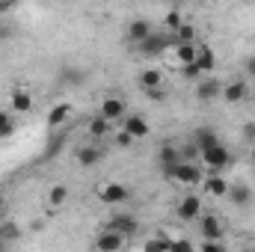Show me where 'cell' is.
Segmentation results:
<instances>
[{"mask_svg":"<svg viewBox=\"0 0 255 252\" xmlns=\"http://www.w3.org/2000/svg\"><path fill=\"white\" fill-rule=\"evenodd\" d=\"M199 214H202V196H196V193H187V196L175 205V217H178L181 223H196Z\"/></svg>","mask_w":255,"mask_h":252,"instance_id":"7","label":"cell"},{"mask_svg":"<svg viewBox=\"0 0 255 252\" xmlns=\"http://www.w3.org/2000/svg\"><path fill=\"white\" fill-rule=\"evenodd\" d=\"M220 95H223V83H220V80L205 77V80L196 83V101H214V98H220Z\"/></svg>","mask_w":255,"mask_h":252,"instance_id":"19","label":"cell"},{"mask_svg":"<svg viewBox=\"0 0 255 252\" xmlns=\"http://www.w3.org/2000/svg\"><path fill=\"white\" fill-rule=\"evenodd\" d=\"M15 119H12V110L6 107V110H0V127H6V125H12Z\"/></svg>","mask_w":255,"mask_h":252,"instance_id":"34","label":"cell"},{"mask_svg":"<svg viewBox=\"0 0 255 252\" xmlns=\"http://www.w3.org/2000/svg\"><path fill=\"white\" fill-rule=\"evenodd\" d=\"M250 163H253V166H255V145H253V148H250Z\"/></svg>","mask_w":255,"mask_h":252,"instance_id":"39","label":"cell"},{"mask_svg":"<svg viewBox=\"0 0 255 252\" xmlns=\"http://www.w3.org/2000/svg\"><path fill=\"white\" fill-rule=\"evenodd\" d=\"M154 30H151V21L148 18H133V21H128V27H125V42L128 45H139Z\"/></svg>","mask_w":255,"mask_h":252,"instance_id":"13","label":"cell"},{"mask_svg":"<svg viewBox=\"0 0 255 252\" xmlns=\"http://www.w3.org/2000/svg\"><path fill=\"white\" fill-rule=\"evenodd\" d=\"M21 6V0H0V15H9Z\"/></svg>","mask_w":255,"mask_h":252,"instance_id":"32","label":"cell"},{"mask_svg":"<svg viewBox=\"0 0 255 252\" xmlns=\"http://www.w3.org/2000/svg\"><path fill=\"white\" fill-rule=\"evenodd\" d=\"M136 80H139V86H142V89H160V86L166 83V74H163L160 68H151V65H148V68H142V71H139V77H136Z\"/></svg>","mask_w":255,"mask_h":252,"instance_id":"21","label":"cell"},{"mask_svg":"<svg viewBox=\"0 0 255 252\" xmlns=\"http://www.w3.org/2000/svg\"><path fill=\"white\" fill-rule=\"evenodd\" d=\"M196 226H199V235L202 238H223L226 235V229H223V220L217 217V214H199L196 217Z\"/></svg>","mask_w":255,"mask_h":252,"instance_id":"12","label":"cell"},{"mask_svg":"<svg viewBox=\"0 0 255 252\" xmlns=\"http://www.w3.org/2000/svg\"><path fill=\"white\" fill-rule=\"evenodd\" d=\"M241 133H244V139H255V122H244Z\"/></svg>","mask_w":255,"mask_h":252,"instance_id":"33","label":"cell"},{"mask_svg":"<svg viewBox=\"0 0 255 252\" xmlns=\"http://www.w3.org/2000/svg\"><path fill=\"white\" fill-rule=\"evenodd\" d=\"M122 127H125V130L133 136V139H136V142L151 136V125H148V119H145V116H139V113H125Z\"/></svg>","mask_w":255,"mask_h":252,"instance_id":"9","label":"cell"},{"mask_svg":"<svg viewBox=\"0 0 255 252\" xmlns=\"http://www.w3.org/2000/svg\"><path fill=\"white\" fill-rule=\"evenodd\" d=\"M163 172H166V178H172L175 184H184V187H196V184L205 181V166L193 163V160H184V157L175 160L172 166H166Z\"/></svg>","mask_w":255,"mask_h":252,"instance_id":"1","label":"cell"},{"mask_svg":"<svg viewBox=\"0 0 255 252\" xmlns=\"http://www.w3.org/2000/svg\"><path fill=\"white\" fill-rule=\"evenodd\" d=\"M142 92H145L151 101H163V86H160V89H142Z\"/></svg>","mask_w":255,"mask_h":252,"instance_id":"35","label":"cell"},{"mask_svg":"<svg viewBox=\"0 0 255 252\" xmlns=\"http://www.w3.org/2000/svg\"><path fill=\"white\" fill-rule=\"evenodd\" d=\"M65 202H68V187H65V184H54V187H48V193H45V205H48L51 211H60Z\"/></svg>","mask_w":255,"mask_h":252,"instance_id":"23","label":"cell"},{"mask_svg":"<svg viewBox=\"0 0 255 252\" xmlns=\"http://www.w3.org/2000/svg\"><path fill=\"white\" fill-rule=\"evenodd\" d=\"M169 250H196V244L187 241V238H172V247Z\"/></svg>","mask_w":255,"mask_h":252,"instance_id":"31","label":"cell"},{"mask_svg":"<svg viewBox=\"0 0 255 252\" xmlns=\"http://www.w3.org/2000/svg\"><path fill=\"white\" fill-rule=\"evenodd\" d=\"M196 65H199L202 74H211L217 68V54L208 42H196Z\"/></svg>","mask_w":255,"mask_h":252,"instance_id":"16","label":"cell"},{"mask_svg":"<svg viewBox=\"0 0 255 252\" xmlns=\"http://www.w3.org/2000/svg\"><path fill=\"white\" fill-rule=\"evenodd\" d=\"M3 208H6V193L0 190V211H3Z\"/></svg>","mask_w":255,"mask_h":252,"instance_id":"38","label":"cell"},{"mask_svg":"<svg viewBox=\"0 0 255 252\" xmlns=\"http://www.w3.org/2000/svg\"><path fill=\"white\" fill-rule=\"evenodd\" d=\"M169 51H172V65L175 68H184V65L196 63V42H178Z\"/></svg>","mask_w":255,"mask_h":252,"instance_id":"17","label":"cell"},{"mask_svg":"<svg viewBox=\"0 0 255 252\" xmlns=\"http://www.w3.org/2000/svg\"><path fill=\"white\" fill-rule=\"evenodd\" d=\"M104 226H107V229H116V232L125 235V238H133V235L139 232V220L130 217V214H116V217H110Z\"/></svg>","mask_w":255,"mask_h":252,"instance_id":"14","label":"cell"},{"mask_svg":"<svg viewBox=\"0 0 255 252\" xmlns=\"http://www.w3.org/2000/svg\"><path fill=\"white\" fill-rule=\"evenodd\" d=\"M157 160H160V166L166 169V166H172L175 160H181V151H178L175 145H163V148L157 151Z\"/></svg>","mask_w":255,"mask_h":252,"instance_id":"26","label":"cell"},{"mask_svg":"<svg viewBox=\"0 0 255 252\" xmlns=\"http://www.w3.org/2000/svg\"><path fill=\"white\" fill-rule=\"evenodd\" d=\"M6 250V241H3V235H0V252Z\"/></svg>","mask_w":255,"mask_h":252,"instance_id":"40","label":"cell"},{"mask_svg":"<svg viewBox=\"0 0 255 252\" xmlns=\"http://www.w3.org/2000/svg\"><path fill=\"white\" fill-rule=\"evenodd\" d=\"M247 3H255V0H247Z\"/></svg>","mask_w":255,"mask_h":252,"instance_id":"42","label":"cell"},{"mask_svg":"<svg viewBox=\"0 0 255 252\" xmlns=\"http://www.w3.org/2000/svg\"><path fill=\"white\" fill-rule=\"evenodd\" d=\"M172 36V45H178V42H196V27H193L190 21H184L175 33H169Z\"/></svg>","mask_w":255,"mask_h":252,"instance_id":"25","label":"cell"},{"mask_svg":"<svg viewBox=\"0 0 255 252\" xmlns=\"http://www.w3.org/2000/svg\"><path fill=\"white\" fill-rule=\"evenodd\" d=\"M9 110L12 113H30L33 110V92L27 86H12L9 89Z\"/></svg>","mask_w":255,"mask_h":252,"instance_id":"10","label":"cell"},{"mask_svg":"<svg viewBox=\"0 0 255 252\" xmlns=\"http://www.w3.org/2000/svg\"><path fill=\"white\" fill-rule=\"evenodd\" d=\"M0 235H3V241H6V244H9V241H18V238H21V226L9 220V223H3V226H0Z\"/></svg>","mask_w":255,"mask_h":252,"instance_id":"28","label":"cell"},{"mask_svg":"<svg viewBox=\"0 0 255 252\" xmlns=\"http://www.w3.org/2000/svg\"><path fill=\"white\" fill-rule=\"evenodd\" d=\"M95 199L101 205H122L130 199V187L119 184V181H101V184H95Z\"/></svg>","mask_w":255,"mask_h":252,"instance_id":"2","label":"cell"},{"mask_svg":"<svg viewBox=\"0 0 255 252\" xmlns=\"http://www.w3.org/2000/svg\"><path fill=\"white\" fill-rule=\"evenodd\" d=\"M226 202H232L235 208H250V205H253V187L244 184V181H232Z\"/></svg>","mask_w":255,"mask_h":252,"instance_id":"15","label":"cell"},{"mask_svg":"<svg viewBox=\"0 0 255 252\" xmlns=\"http://www.w3.org/2000/svg\"><path fill=\"white\" fill-rule=\"evenodd\" d=\"M172 3H175V6H181V3H187V0H172Z\"/></svg>","mask_w":255,"mask_h":252,"instance_id":"41","label":"cell"},{"mask_svg":"<svg viewBox=\"0 0 255 252\" xmlns=\"http://www.w3.org/2000/svg\"><path fill=\"white\" fill-rule=\"evenodd\" d=\"M220 139H217V133L211 130V127H196V136H193V145L199 148V151H205V148H211V145H217Z\"/></svg>","mask_w":255,"mask_h":252,"instance_id":"24","label":"cell"},{"mask_svg":"<svg viewBox=\"0 0 255 252\" xmlns=\"http://www.w3.org/2000/svg\"><path fill=\"white\" fill-rule=\"evenodd\" d=\"M136 48H139L142 57H160L163 51L172 48V36H157V33H151V36H145Z\"/></svg>","mask_w":255,"mask_h":252,"instance_id":"8","label":"cell"},{"mask_svg":"<svg viewBox=\"0 0 255 252\" xmlns=\"http://www.w3.org/2000/svg\"><path fill=\"white\" fill-rule=\"evenodd\" d=\"M71 113H74V104H71V101H57V104L48 110V127H51V130H54V127H63Z\"/></svg>","mask_w":255,"mask_h":252,"instance_id":"18","label":"cell"},{"mask_svg":"<svg viewBox=\"0 0 255 252\" xmlns=\"http://www.w3.org/2000/svg\"><path fill=\"white\" fill-rule=\"evenodd\" d=\"M86 133L98 142V139H104V136H110V133H113V122H110V119H104V116H95V119H89Z\"/></svg>","mask_w":255,"mask_h":252,"instance_id":"22","label":"cell"},{"mask_svg":"<svg viewBox=\"0 0 255 252\" xmlns=\"http://www.w3.org/2000/svg\"><path fill=\"white\" fill-rule=\"evenodd\" d=\"M12 133H15V122H12V125H6V127H0V139H9Z\"/></svg>","mask_w":255,"mask_h":252,"instance_id":"36","label":"cell"},{"mask_svg":"<svg viewBox=\"0 0 255 252\" xmlns=\"http://www.w3.org/2000/svg\"><path fill=\"white\" fill-rule=\"evenodd\" d=\"M199 160H202V166H205V169H211V172H223V169L232 163V151H229L223 142H217V145H211V148L199 151Z\"/></svg>","mask_w":255,"mask_h":252,"instance_id":"3","label":"cell"},{"mask_svg":"<svg viewBox=\"0 0 255 252\" xmlns=\"http://www.w3.org/2000/svg\"><path fill=\"white\" fill-rule=\"evenodd\" d=\"M98 252H119L128 247V238L125 235H119L116 229H107V226H101V232H98V238H95V244H92Z\"/></svg>","mask_w":255,"mask_h":252,"instance_id":"4","label":"cell"},{"mask_svg":"<svg viewBox=\"0 0 255 252\" xmlns=\"http://www.w3.org/2000/svg\"><path fill=\"white\" fill-rule=\"evenodd\" d=\"M125 113H128V104H125V98H119V95H104L101 104H98V116H104L110 122L125 119Z\"/></svg>","mask_w":255,"mask_h":252,"instance_id":"6","label":"cell"},{"mask_svg":"<svg viewBox=\"0 0 255 252\" xmlns=\"http://www.w3.org/2000/svg\"><path fill=\"white\" fill-rule=\"evenodd\" d=\"M184 21H187V18H184V15H181V9L175 6V9H169V12H166V18H163V27H166L169 33H175V30H178Z\"/></svg>","mask_w":255,"mask_h":252,"instance_id":"27","label":"cell"},{"mask_svg":"<svg viewBox=\"0 0 255 252\" xmlns=\"http://www.w3.org/2000/svg\"><path fill=\"white\" fill-rule=\"evenodd\" d=\"M247 95H250V86H247V80L244 77H235V80H229V83H223V101L226 104H241V101H247Z\"/></svg>","mask_w":255,"mask_h":252,"instance_id":"11","label":"cell"},{"mask_svg":"<svg viewBox=\"0 0 255 252\" xmlns=\"http://www.w3.org/2000/svg\"><path fill=\"white\" fill-rule=\"evenodd\" d=\"M247 71L255 77V57H250V60H247Z\"/></svg>","mask_w":255,"mask_h":252,"instance_id":"37","label":"cell"},{"mask_svg":"<svg viewBox=\"0 0 255 252\" xmlns=\"http://www.w3.org/2000/svg\"><path fill=\"white\" fill-rule=\"evenodd\" d=\"M229 187H232V181H229L223 172H208L205 181H202L205 196H208V199H217V202H223V199L229 196Z\"/></svg>","mask_w":255,"mask_h":252,"instance_id":"5","label":"cell"},{"mask_svg":"<svg viewBox=\"0 0 255 252\" xmlns=\"http://www.w3.org/2000/svg\"><path fill=\"white\" fill-rule=\"evenodd\" d=\"M133 142H136V139H133V136H130V133H128L125 127H122V130H119V133H116V145H119V148H130V145H133Z\"/></svg>","mask_w":255,"mask_h":252,"instance_id":"30","label":"cell"},{"mask_svg":"<svg viewBox=\"0 0 255 252\" xmlns=\"http://www.w3.org/2000/svg\"><path fill=\"white\" fill-rule=\"evenodd\" d=\"M104 160V151L98 148V145H80L77 148V166L80 169H92V166H98Z\"/></svg>","mask_w":255,"mask_h":252,"instance_id":"20","label":"cell"},{"mask_svg":"<svg viewBox=\"0 0 255 252\" xmlns=\"http://www.w3.org/2000/svg\"><path fill=\"white\" fill-rule=\"evenodd\" d=\"M145 247H148V250H154V247H166V250H169V247H172V235L157 232L154 238H148V241H145Z\"/></svg>","mask_w":255,"mask_h":252,"instance_id":"29","label":"cell"}]
</instances>
